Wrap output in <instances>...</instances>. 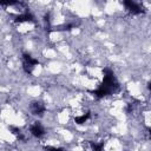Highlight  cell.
<instances>
[{
	"label": "cell",
	"instance_id": "7a4b0ae2",
	"mask_svg": "<svg viewBox=\"0 0 151 151\" xmlns=\"http://www.w3.org/2000/svg\"><path fill=\"white\" fill-rule=\"evenodd\" d=\"M38 64H39L38 59H34V58L31 57L29 54L25 53V54L22 55V67H24V71H25L26 73L31 74L32 71H33V68H34Z\"/></svg>",
	"mask_w": 151,
	"mask_h": 151
},
{
	"label": "cell",
	"instance_id": "5b68a950",
	"mask_svg": "<svg viewBox=\"0 0 151 151\" xmlns=\"http://www.w3.org/2000/svg\"><path fill=\"white\" fill-rule=\"evenodd\" d=\"M29 109H31V112H32L33 114H39V116H41V114L45 112V110H46L45 105H44L41 101H33V103L31 104Z\"/></svg>",
	"mask_w": 151,
	"mask_h": 151
},
{
	"label": "cell",
	"instance_id": "8992f818",
	"mask_svg": "<svg viewBox=\"0 0 151 151\" xmlns=\"http://www.w3.org/2000/svg\"><path fill=\"white\" fill-rule=\"evenodd\" d=\"M33 19H34V18H33V15H32L31 13L25 12V13H22V14L17 15L15 19H14V21L21 24V22H31V21H33Z\"/></svg>",
	"mask_w": 151,
	"mask_h": 151
},
{
	"label": "cell",
	"instance_id": "ba28073f",
	"mask_svg": "<svg viewBox=\"0 0 151 151\" xmlns=\"http://www.w3.org/2000/svg\"><path fill=\"white\" fill-rule=\"evenodd\" d=\"M9 130L12 131V133H13V134H15V136H17V138H19V139H21V140H24V139H25L24 134L21 133V131H20L18 127H14V126H9Z\"/></svg>",
	"mask_w": 151,
	"mask_h": 151
},
{
	"label": "cell",
	"instance_id": "52a82bcc",
	"mask_svg": "<svg viewBox=\"0 0 151 151\" xmlns=\"http://www.w3.org/2000/svg\"><path fill=\"white\" fill-rule=\"evenodd\" d=\"M90 116H91V113L90 112H86L85 114H83V116H80V117H76V119H74V122L77 123V124H84L88 118H90Z\"/></svg>",
	"mask_w": 151,
	"mask_h": 151
},
{
	"label": "cell",
	"instance_id": "30bf717a",
	"mask_svg": "<svg viewBox=\"0 0 151 151\" xmlns=\"http://www.w3.org/2000/svg\"><path fill=\"white\" fill-rule=\"evenodd\" d=\"M45 151H64V149L61 147H52V146H48L45 149Z\"/></svg>",
	"mask_w": 151,
	"mask_h": 151
},
{
	"label": "cell",
	"instance_id": "6da1fadb",
	"mask_svg": "<svg viewBox=\"0 0 151 151\" xmlns=\"http://www.w3.org/2000/svg\"><path fill=\"white\" fill-rule=\"evenodd\" d=\"M103 73H104V78H103L101 85L96 91H91V93L97 98H103L119 90V84L114 77V73L107 67L103 70Z\"/></svg>",
	"mask_w": 151,
	"mask_h": 151
},
{
	"label": "cell",
	"instance_id": "3957f363",
	"mask_svg": "<svg viewBox=\"0 0 151 151\" xmlns=\"http://www.w3.org/2000/svg\"><path fill=\"white\" fill-rule=\"evenodd\" d=\"M123 4H124V6L126 7V9H127L130 13H132V14H140V13H144V12H145L144 7L140 6L139 4L134 2V1H124Z\"/></svg>",
	"mask_w": 151,
	"mask_h": 151
},
{
	"label": "cell",
	"instance_id": "9c48e42d",
	"mask_svg": "<svg viewBox=\"0 0 151 151\" xmlns=\"http://www.w3.org/2000/svg\"><path fill=\"white\" fill-rule=\"evenodd\" d=\"M90 145H91V149L92 151H103V147H104V143H93V142H90Z\"/></svg>",
	"mask_w": 151,
	"mask_h": 151
},
{
	"label": "cell",
	"instance_id": "277c9868",
	"mask_svg": "<svg viewBox=\"0 0 151 151\" xmlns=\"http://www.w3.org/2000/svg\"><path fill=\"white\" fill-rule=\"evenodd\" d=\"M31 133L37 138H41L45 134V129L40 123L35 122L34 124L31 125Z\"/></svg>",
	"mask_w": 151,
	"mask_h": 151
}]
</instances>
